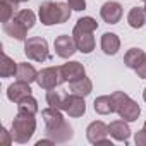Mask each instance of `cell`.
I'll return each mask as SVG.
<instances>
[{
  "label": "cell",
  "mask_w": 146,
  "mask_h": 146,
  "mask_svg": "<svg viewBox=\"0 0 146 146\" xmlns=\"http://www.w3.org/2000/svg\"><path fill=\"white\" fill-rule=\"evenodd\" d=\"M41 117H43V120H45L46 131L55 129V127H58L60 124H64V122H65V119H64V115H62L60 108H55V107H48V108L41 110Z\"/></svg>",
  "instance_id": "5bb4252c"
},
{
  "label": "cell",
  "mask_w": 146,
  "mask_h": 146,
  "mask_svg": "<svg viewBox=\"0 0 146 146\" xmlns=\"http://www.w3.org/2000/svg\"><path fill=\"white\" fill-rule=\"evenodd\" d=\"M95 112L100 113V115H108V113H113L115 112V103H113V98L112 95H103V96H98L95 100Z\"/></svg>",
  "instance_id": "d6986e66"
},
{
  "label": "cell",
  "mask_w": 146,
  "mask_h": 146,
  "mask_svg": "<svg viewBox=\"0 0 146 146\" xmlns=\"http://www.w3.org/2000/svg\"><path fill=\"white\" fill-rule=\"evenodd\" d=\"M60 70H62V76L65 79V83H72L76 79H81L86 76V70H84V65L81 62H67L64 65H60Z\"/></svg>",
  "instance_id": "30bf717a"
},
{
  "label": "cell",
  "mask_w": 146,
  "mask_h": 146,
  "mask_svg": "<svg viewBox=\"0 0 146 146\" xmlns=\"http://www.w3.org/2000/svg\"><path fill=\"white\" fill-rule=\"evenodd\" d=\"M36 129V119L35 113H28V112H17L16 119L12 120V127H11V134L12 139L19 144L28 143Z\"/></svg>",
  "instance_id": "3957f363"
},
{
  "label": "cell",
  "mask_w": 146,
  "mask_h": 146,
  "mask_svg": "<svg viewBox=\"0 0 146 146\" xmlns=\"http://www.w3.org/2000/svg\"><path fill=\"white\" fill-rule=\"evenodd\" d=\"M144 2H146V0H144Z\"/></svg>",
  "instance_id": "d590c367"
},
{
  "label": "cell",
  "mask_w": 146,
  "mask_h": 146,
  "mask_svg": "<svg viewBox=\"0 0 146 146\" xmlns=\"http://www.w3.org/2000/svg\"><path fill=\"white\" fill-rule=\"evenodd\" d=\"M69 90L70 93H74V95H79V96H88L91 91H93V83L90 78H81V79H76V81H72L69 83Z\"/></svg>",
  "instance_id": "e0dca14e"
},
{
  "label": "cell",
  "mask_w": 146,
  "mask_h": 146,
  "mask_svg": "<svg viewBox=\"0 0 146 146\" xmlns=\"http://www.w3.org/2000/svg\"><path fill=\"white\" fill-rule=\"evenodd\" d=\"M100 16L108 24H117L122 17V5L119 2H105L100 9Z\"/></svg>",
  "instance_id": "8fae6325"
},
{
  "label": "cell",
  "mask_w": 146,
  "mask_h": 146,
  "mask_svg": "<svg viewBox=\"0 0 146 146\" xmlns=\"http://www.w3.org/2000/svg\"><path fill=\"white\" fill-rule=\"evenodd\" d=\"M36 83L40 88L43 90H55L57 86H60L62 83H65L60 67H46L41 69L36 76Z\"/></svg>",
  "instance_id": "8992f818"
},
{
  "label": "cell",
  "mask_w": 146,
  "mask_h": 146,
  "mask_svg": "<svg viewBox=\"0 0 146 146\" xmlns=\"http://www.w3.org/2000/svg\"><path fill=\"white\" fill-rule=\"evenodd\" d=\"M4 31H5L11 38H14V40H17V41H26L28 28H26L23 23H19L16 17H12L11 21L4 23Z\"/></svg>",
  "instance_id": "7c38bea8"
},
{
  "label": "cell",
  "mask_w": 146,
  "mask_h": 146,
  "mask_svg": "<svg viewBox=\"0 0 146 146\" xmlns=\"http://www.w3.org/2000/svg\"><path fill=\"white\" fill-rule=\"evenodd\" d=\"M53 46H55V53H57L58 57H62V58H69V57H72V55L78 52V46H76V43H74V38H72V36H67V35L57 36Z\"/></svg>",
  "instance_id": "9c48e42d"
},
{
  "label": "cell",
  "mask_w": 146,
  "mask_h": 146,
  "mask_svg": "<svg viewBox=\"0 0 146 146\" xmlns=\"http://www.w3.org/2000/svg\"><path fill=\"white\" fill-rule=\"evenodd\" d=\"M144 57H146L144 50H141V48H131V50H127V53L124 55V64H125L129 69H136V67L143 62Z\"/></svg>",
  "instance_id": "603a6c76"
},
{
  "label": "cell",
  "mask_w": 146,
  "mask_h": 146,
  "mask_svg": "<svg viewBox=\"0 0 146 146\" xmlns=\"http://www.w3.org/2000/svg\"><path fill=\"white\" fill-rule=\"evenodd\" d=\"M17 112L36 113V112H38V102H36L31 95H28V96H24V98L17 103Z\"/></svg>",
  "instance_id": "d4e9b609"
},
{
  "label": "cell",
  "mask_w": 146,
  "mask_h": 146,
  "mask_svg": "<svg viewBox=\"0 0 146 146\" xmlns=\"http://www.w3.org/2000/svg\"><path fill=\"white\" fill-rule=\"evenodd\" d=\"M134 141H136L137 146H146V129H144V127H143L139 132H136Z\"/></svg>",
  "instance_id": "f1b7e54d"
},
{
  "label": "cell",
  "mask_w": 146,
  "mask_h": 146,
  "mask_svg": "<svg viewBox=\"0 0 146 146\" xmlns=\"http://www.w3.org/2000/svg\"><path fill=\"white\" fill-rule=\"evenodd\" d=\"M19 23H23L28 29H31L33 26H35V23H36V16H35V12L33 11H29V9H24V11H19L16 16H14Z\"/></svg>",
  "instance_id": "484cf974"
},
{
  "label": "cell",
  "mask_w": 146,
  "mask_h": 146,
  "mask_svg": "<svg viewBox=\"0 0 146 146\" xmlns=\"http://www.w3.org/2000/svg\"><path fill=\"white\" fill-rule=\"evenodd\" d=\"M143 98H144V102H146V88H144V91H143Z\"/></svg>",
  "instance_id": "1f68e13d"
},
{
  "label": "cell",
  "mask_w": 146,
  "mask_h": 146,
  "mask_svg": "<svg viewBox=\"0 0 146 146\" xmlns=\"http://www.w3.org/2000/svg\"><path fill=\"white\" fill-rule=\"evenodd\" d=\"M120 48V40L115 33H105L102 36V50L107 55H115Z\"/></svg>",
  "instance_id": "ac0fdd59"
},
{
  "label": "cell",
  "mask_w": 146,
  "mask_h": 146,
  "mask_svg": "<svg viewBox=\"0 0 146 146\" xmlns=\"http://www.w3.org/2000/svg\"><path fill=\"white\" fill-rule=\"evenodd\" d=\"M0 134H2V143L5 144V146H9L14 139H12V134L7 131V129H2V132H0Z\"/></svg>",
  "instance_id": "4dcf8cb0"
},
{
  "label": "cell",
  "mask_w": 146,
  "mask_h": 146,
  "mask_svg": "<svg viewBox=\"0 0 146 146\" xmlns=\"http://www.w3.org/2000/svg\"><path fill=\"white\" fill-rule=\"evenodd\" d=\"M24 53L29 60L35 62H45L50 60V52H48V43L41 36H33L24 41Z\"/></svg>",
  "instance_id": "5b68a950"
},
{
  "label": "cell",
  "mask_w": 146,
  "mask_h": 146,
  "mask_svg": "<svg viewBox=\"0 0 146 146\" xmlns=\"http://www.w3.org/2000/svg\"><path fill=\"white\" fill-rule=\"evenodd\" d=\"M64 95H60L58 91H53V90H46V103L50 107H55V108H64Z\"/></svg>",
  "instance_id": "4316f807"
},
{
  "label": "cell",
  "mask_w": 146,
  "mask_h": 146,
  "mask_svg": "<svg viewBox=\"0 0 146 146\" xmlns=\"http://www.w3.org/2000/svg\"><path fill=\"white\" fill-rule=\"evenodd\" d=\"M96 28H98V23L90 16L81 17L76 23L74 29H72V38H74V43H76L79 52L91 53L95 50V36H93V33L96 31Z\"/></svg>",
  "instance_id": "6da1fadb"
},
{
  "label": "cell",
  "mask_w": 146,
  "mask_h": 146,
  "mask_svg": "<svg viewBox=\"0 0 146 146\" xmlns=\"http://www.w3.org/2000/svg\"><path fill=\"white\" fill-rule=\"evenodd\" d=\"M17 81H24V83H33V81H36V76H38V72H36V69L31 65V64H28V62H21L19 65H17Z\"/></svg>",
  "instance_id": "44dd1931"
},
{
  "label": "cell",
  "mask_w": 146,
  "mask_h": 146,
  "mask_svg": "<svg viewBox=\"0 0 146 146\" xmlns=\"http://www.w3.org/2000/svg\"><path fill=\"white\" fill-rule=\"evenodd\" d=\"M136 70V74H137V78H141V79H146V57L143 58V62L134 69Z\"/></svg>",
  "instance_id": "f546056e"
},
{
  "label": "cell",
  "mask_w": 146,
  "mask_h": 146,
  "mask_svg": "<svg viewBox=\"0 0 146 146\" xmlns=\"http://www.w3.org/2000/svg\"><path fill=\"white\" fill-rule=\"evenodd\" d=\"M46 136H48L53 143H67L69 139H72V127H70L67 122H64V124H60L58 127L46 131Z\"/></svg>",
  "instance_id": "2e32d148"
},
{
  "label": "cell",
  "mask_w": 146,
  "mask_h": 146,
  "mask_svg": "<svg viewBox=\"0 0 146 146\" xmlns=\"http://www.w3.org/2000/svg\"><path fill=\"white\" fill-rule=\"evenodd\" d=\"M69 117H83L86 112V103H84V96L69 93L64 98V108H62Z\"/></svg>",
  "instance_id": "ba28073f"
},
{
  "label": "cell",
  "mask_w": 146,
  "mask_h": 146,
  "mask_svg": "<svg viewBox=\"0 0 146 146\" xmlns=\"http://www.w3.org/2000/svg\"><path fill=\"white\" fill-rule=\"evenodd\" d=\"M40 21L45 26H53V24H64L70 17V5L64 2H43L38 11Z\"/></svg>",
  "instance_id": "7a4b0ae2"
},
{
  "label": "cell",
  "mask_w": 146,
  "mask_h": 146,
  "mask_svg": "<svg viewBox=\"0 0 146 146\" xmlns=\"http://www.w3.org/2000/svg\"><path fill=\"white\" fill-rule=\"evenodd\" d=\"M108 132L115 141H120V143H127V139L131 136V129L125 120H113L108 125Z\"/></svg>",
  "instance_id": "9a60e30c"
},
{
  "label": "cell",
  "mask_w": 146,
  "mask_h": 146,
  "mask_svg": "<svg viewBox=\"0 0 146 146\" xmlns=\"http://www.w3.org/2000/svg\"><path fill=\"white\" fill-rule=\"evenodd\" d=\"M112 98H113V103H115V113L122 120H125V122L137 120V117L141 113V108L134 100L129 98V95H125L124 91H115L112 95Z\"/></svg>",
  "instance_id": "277c9868"
},
{
  "label": "cell",
  "mask_w": 146,
  "mask_h": 146,
  "mask_svg": "<svg viewBox=\"0 0 146 146\" xmlns=\"http://www.w3.org/2000/svg\"><path fill=\"white\" fill-rule=\"evenodd\" d=\"M21 2H28V0H21Z\"/></svg>",
  "instance_id": "d6a6232c"
},
{
  "label": "cell",
  "mask_w": 146,
  "mask_h": 146,
  "mask_svg": "<svg viewBox=\"0 0 146 146\" xmlns=\"http://www.w3.org/2000/svg\"><path fill=\"white\" fill-rule=\"evenodd\" d=\"M144 129H146V122H144Z\"/></svg>",
  "instance_id": "836d02e7"
},
{
  "label": "cell",
  "mask_w": 146,
  "mask_h": 146,
  "mask_svg": "<svg viewBox=\"0 0 146 146\" xmlns=\"http://www.w3.org/2000/svg\"><path fill=\"white\" fill-rule=\"evenodd\" d=\"M127 23H129L131 28L139 29L141 26L146 24V11L141 9V7H132L127 14Z\"/></svg>",
  "instance_id": "7402d4cb"
},
{
  "label": "cell",
  "mask_w": 146,
  "mask_h": 146,
  "mask_svg": "<svg viewBox=\"0 0 146 146\" xmlns=\"http://www.w3.org/2000/svg\"><path fill=\"white\" fill-rule=\"evenodd\" d=\"M17 65L7 53L2 55V64H0V76L2 78H11L14 74H17Z\"/></svg>",
  "instance_id": "cb8c5ba5"
},
{
  "label": "cell",
  "mask_w": 146,
  "mask_h": 146,
  "mask_svg": "<svg viewBox=\"0 0 146 146\" xmlns=\"http://www.w3.org/2000/svg\"><path fill=\"white\" fill-rule=\"evenodd\" d=\"M31 95V86L29 83H24V81H17L14 84H11L7 88V98L14 103H19L24 96Z\"/></svg>",
  "instance_id": "4fadbf2b"
},
{
  "label": "cell",
  "mask_w": 146,
  "mask_h": 146,
  "mask_svg": "<svg viewBox=\"0 0 146 146\" xmlns=\"http://www.w3.org/2000/svg\"><path fill=\"white\" fill-rule=\"evenodd\" d=\"M144 11H146V5H144Z\"/></svg>",
  "instance_id": "e575fe53"
},
{
  "label": "cell",
  "mask_w": 146,
  "mask_h": 146,
  "mask_svg": "<svg viewBox=\"0 0 146 146\" xmlns=\"http://www.w3.org/2000/svg\"><path fill=\"white\" fill-rule=\"evenodd\" d=\"M110 132H108V125L107 124H103L102 120H95V122H91L90 125H88V129H86V137H88V141L91 143V144H108V146H112V141L107 137Z\"/></svg>",
  "instance_id": "52a82bcc"
},
{
  "label": "cell",
  "mask_w": 146,
  "mask_h": 146,
  "mask_svg": "<svg viewBox=\"0 0 146 146\" xmlns=\"http://www.w3.org/2000/svg\"><path fill=\"white\" fill-rule=\"evenodd\" d=\"M21 0H0V11H2V23L11 21L19 11Z\"/></svg>",
  "instance_id": "ffe728a7"
},
{
  "label": "cell",
  "mask_w": 146,
  "mask_h": 146,
  "mask_svg": "<svg viewBox=\"0 0 146 146\" xmlns=\"http://www.w3.org/2000/svg\"><path fill=\"white\" fill-rule=\"evenodd\" d=\"M72 11H84L86 9V0H67Z\"/></svg>",
  "instance_id": "83f0119b"
}]
</instances>
